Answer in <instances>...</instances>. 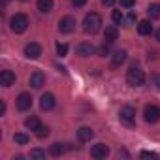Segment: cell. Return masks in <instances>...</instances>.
<instances>
[{"instance_id":"cell-24","label":"cell","mask_w":160,"mask_h":160,"mask_svg":"<svg viewBox=\"0 0 160 160\" xmlns=\"http://www.w3.org/2000/svg\"><path fill=\"white\" fill-rule=\"evenodd\" d=\"M30 158L42 160V158H45V151H42V149H32V151H30Z\"/></svg>"},{"instance_id":"cell-20","label":"cell","mask_w":160,"mask_h":160,"mask_svg":"<svg viewBox=\"0 0 160 160\" xmlns=\"http://www.w3.org/2000/svg\"><path fill=\"white\" fill-rule=\"evenodd\" d=\"M64 151H66V147H64L62 143H53V145L49 147V152H51L53 156H60Z\"/></svg>"},{"instance_id":"cell-6","label":"cell","mask_w":160,"mask_h":160,"mask_svg":"<svg viewBox=\"0 0 160 160\" xmlns=\"http://www.w3.org/2000/svg\"><path fill=\"white\" fill-rule=\"evenodd\" d=\"M73 28H75V19H73L72 15H66V17L60 19V23H58V30H60L62 34H70Z\"/></svg>"},{"instance_id":"cell-27","label":"cell","mask_w":160,"mask_h":160,"mask_svg":"<svg viewBox=\"0 0 160 160\" xmlns=\"http://www.w3.org/2000/svg\"><path fill=\"white\" fill-rule=\"evenodd\" d=\"M108 53H109V45H108V42H106L104 45H100V47H98V55H100V57H106Z\"/></svg>"},{"instance_id":"cell-2","label":"cell","mask_w":160,"mask_h":160,"mask_svg":"<svg viewBox=\"0 0 160 160\" xmlns=\"http://www.w3.org/2000/svg\"><path fill=\"white\" fill-rule=\"evenodd\" d=\"M126 83L130 87H141L145 83V72L138 66H132L128 72H126Z\"/></svg>"},{"instance_id":"cell-26","label":"cell","mask_w":160,"mask_h":160,"mask_svg":"<svg viewBox=\"0 0 160 160\" xmlns=\"http://www.w3.org/2000/svg\"><path fill=\"white\" fill-rule=\"evenodd\" d=\"M111 19H113V23H121V21H122V13H121L119 10H113V13H111Z\"/></svg>"},{"instance_id":"cell-9","label":"cell","mask_w":160,"mask_h":160,"mask_svg":"<svg viewBox=\"0 0 160 160\" xmlns=\"http://www.w3.org/2000/svg\"><path fill=\"white\" fill-rule=\"evenodd\" d=\"M40 55H42V45H40V43H34V42H32V43H28V45L25 47V57H27V58H32V60H34V58H38Z\"/></svg>"},{"instance_id":"cell-29","label":"cell","mask_w":160,"mask_h":160,"mask_svg":"<svg viewBox=\"0 0 160 160\" xmlns=\"http://www.w3.org/2000/svg\"><path fill=\"white\" fill-rule=\"evenodd\" d=\"M136 4V0H121V6L122 8H132Z\"/></svg>"},{"instance_id":"cell-17","label":"cell","mask_w":160,"mask_h":160,"mask_svg":"<svg viewBox=\"0 0 160 160\" xmlns=\"http://www.w3.org/2000/svg\"><path fill=\"white\" fill-rule=\"evenodd\" d=\"M38 10L42 13H49L53 10V0H38Z\"/></svg>"},{"instance_id":"cell-14","label":"cell","mask_w":160,"mask_h":160,"mask_svg":"<svg viewBox=\"0 0 160 160\" xmlns=\"http://www.w3.org/2000/svg\"><path fill=\"white\" fill-rule=\"evenodd\" d=\"M77 138H79V141H91L94 138V132L89 126H81V128L77 130Z\"/></svg>"},{"instance_id":"cell-31","label":"cell","mask_w":160,"mask_h":160,"mask_svg":"<svg viewBox=\"0 0 160 160\" xmlns=\"http://www.w3.org/2000/svg\"><path fill=\"white\" fill-rule=\"evenodd\" d=\"M154 85L160 89V73H156V75H154Z\"/></svg>"},{"instance_id":"cell-5","label":"cell","mask_w":160,"mask_h":160,"mask_svg":"<svg viewBox=\"0 0 160 160\" xmlns=\"http://www.w3.org/2000/svg\"><path fill=\"white\" fill-rule=\"evenodd\" d=\"M143 117H145V121L151 122V124L158 122V121H160V108H158V106H152V104L145 106V109H143Z\"/></svg>"},{"instance_id":"cell-25","label":"cell","mask_w":160,"mask_h":160,"mask_svg":"<svg viewBox=\"0 0 160 160\" xmlns=\"http://www.w3.org/2000/svg\"><path fill=\"white\" fill-rule=\"evenodd\" d=\"M57 55L58 57H66L68 55V45L66 43H57Z\"/></svg>"},{"instance_id":"cell-22","label":"cell","mask_w":160,"mask_h":160,"mask_svg":"<svg viewBox=\"0 0 160 160\" xmlns=\"http://www.w3.org/2000/svg\"><path fill=\"white\" fill-rule=\"evenodd\" d=\"M13 141H15L17 145H27V143H28V136L23 134V132H17V134L13 136Z\"/></svg>"},{"instance_id":"cell-36","label":"cell","mask_w":160,"mask_h":160,"mask_svg":"<svg viewBox=\"0 0 160 160\" xmlns=\"http://www.w3.org/2000/svg\"><path fill=\"white\" fill-rule=\"evenodd\" d=\"M25 2H27V0H25Z\"/></svg>"},{"instance_id":"cell-13","label":"cell","mask_w":160,"mask_h":160,"mask_svg":"<svg viewBox=\"0 0 160 160\" xmlns=\"http://www.w3.org/2000/svg\"><path fill=\"white\" fill-rule=\"evenodd\" d=\"M75 53L79 55V57H91L92 53H94V47L91 45V43H79L77 47H75Z\"/></svg>"},{"instance_id":"cell-4","label":"cell","mask_w":160,"mask_h":160,"mask_svg":"<svg viewBox=\"0 0 160 160\" xmlns=\"http://www.w3.org/2000/svg\"><path fill=\"white\" fill-rule=\"evenodd\" d=\"M119 119H121L122 124L132 126L134 121H136V109H134L132 106H124V108H121V111H119Z\"/></svg>"},{"instance_id":"cell-34","label":"cell","mask_w":160,"mask_h":160,"mask_svg":"<svg viewBox=\"0 0 160 160\" xmlns=\"http://www.w3.org/2000/svg\"><path fill=\"white\" fill-rule=\"evenodd\" d=\"M134 19H136V13H134V12H132V13H130V15H128V21H130V23H132V21H134Z\"/></svg>"},{"instance_id":"cell-21","label":"cell","mask_w":160,"mask_h":160,"mask_svg":"<svg viewBox=\"0 0 160 160\" xmlns=\"http://www.w3.org/2000/svg\"><path fill=\"white\" fill-rule=\"evenodd\" d=\"M147 15H149L151 19H158V17H160V6H158V4H151V6L147 8Z\"/></svg>"},{"instance_id":"cell-35","label":"cell","mask_w":160,"mask_h":160,"mask_svg":"<svg viewBox=\"0 0 160 160\" xmlns=\"http://www.w3.org/2000/svg\"><path fill=\"white\" fill-rule=\"evenodd\" d=\"M154 36H156V40H158V42H160V28H158V30H156V34H154Z\"/></svg>"},{"instance_id":"cell-32","label":"cell","mask_w":160,"mask_h":160,"mask_svg":"<svg viewBox=\"0 0 160 160\" xmlns=\"http://www.w3.org/2000/svg\"><path fill=\"white\" fill-rule=\"evenodd\" d=\"M102 4H104V6H113L115 0H102Z\"/></svg>"},{"instance_id":"cell-28","label":"cell","mask_w":160,"mask_h":160,"mask_svg":"<svg viewBox=\"0 0 160 160\" xmlns=\"http://www.w3.org/2000/svg\"><path fill=\"white\" fill-rule=\"evenodd\" d=\"M141 158H158L156 152H151V151H143L141 152Z\"/></svg>"},{"instance_id":"cell-33","label":"cell","mask_w":160,"mask_h":160,"mask_svg":"<svg viewBox=\"0 0 160 160\" xmlns=\"http://www.w3.org/2000/svg\"><path fill=\"white\" fill-rule=\"evenodd\" d=\"M6 113V104L2 102V104H0V115H4Z\"/></svg>"},{"instance_id":"cell-3","label":"cell","mask_w":160,"mask_h":160,"mask_svg":"<svg viewBox=\"0 0 160 160\" xmlns=\"http://www.w3.org/2000/svg\"><path fill=\"white\" fill-rule=\"evenodd\" d=\"M10 28L15 32V34H21L28 28V17L25 13H15L10 21Z\"/></svg>"},{"instance_id":"cell-1","label":"cell","mask_w":160,"mask_h":160,"mask_svg":"<svg viewBox=\"0 0 160 160\" xmlns=\"http://www.w3.org/2000/svg\"><path fill=\"white\" fill-rule=\"evenodd\" d=\"M100 27H102V17L96 12H91V13L85 15V19H83V30L87 34H96L100 30Z\"/></svg>"},{"instance_id":"cell-15","label":"cell","mask_w":160,"mask_h":160,"mask_svg":"<svg viewBox=\"0 0 160 160\" xmlns=\"http://www.w3.org/2000/svg\"><path fill=\"white\" fill-rule=\"evenodd\" d=\"M117 36H119V30H117V27H106V32H104V40L108 42V43H111V42H115L117 40Z\"/></svg>"},{"instance_id":"cell-11","label":"cell","mask_w":160,"mask_h":160,"mask_svg":"<svg viewBox=\"0 0 160 160\" xmlns=\"http://www.w3.org/2000/svg\"><path fill=\"white\" fill-rule=\"evenodd\" d=\"M15 83V73L12 70H2L0 73V85L2 87H12Z\"/></svg>"},{"instance_id":"cell-10","label":"cell","mask_w":160,"mask_h":160,"mask_svg":"<svg viewBox=\"0 0 160 160\" xmlns=\"http://www.w3.org/2000/svg\"><path fill=\"white\" fill-rule=\"evenodd\" d=\"M108 154H109V147L104 143H96L91 149V156H94V158H106Z\"/></svg>"},{"instance_id":"cell-12","label":"cell","mask_w":160,"mask_h":160,"mask_svg":"<svg viewBox=\"0 0 160 160\" xmlns=\"http://www.w3.org/2000/svg\"><path fill=\"white\" fill-rule=\"evenodd\" d=\"M40 108H42V109H45V111L53 109V108H55V96H53L51 92L42 94V98H40Z\"/></svg>"},{"instance_id":"cell-23","label":"cell","mask_w":160,"mask_h":160,"mask_svg":"<svg viewBox=\"0 0 160 160\" xmlns=\"http://www.w3.org/2000/svg\"><path fill=\"white\" fill-rule=\"evenodd\" d=\"M36 136H38L40 139L47 138V136H49V128H47V126H43V124H40V128L36 130Z\"/></svg>"},{"instance_id":"cell-19","label":"cell","mask_w":160,"mask_h":160,"mask_svg":"<svg viewBox=\"0 0 160 160\" xmlns=\"http://www.w3.org/2000/svg\"><path fill=\"white\" fill-rule=\"evenodd\" d=\"M124 60H126V51L121 49V51H117V53L113 55V66H121Z\"/></svg>"},{"instance_id":"cell-16","label":"cell","mask_w":160,"mask_h":160,"mask_svg":"<svg viewBox=\"0 0 160 160\" xmlns=\"http://www.w3.org/2000/svg\"><path fill=\"white\" fill-rule=\"evenodd\" d=\"M138 32H139L141 36L151 34V32H152V25H151V21H141V23L138 25Z\"/></svg>"},{"instance_id":"cell-8","label":"cell","mask_w":160,"mask_h":160,"mask_svg":"<svg viewBox=\"0 0 160 160\" xmlns=\"http://www.w3.org/2000/svg\"><path fill=\"white\" fill-rule=\"evenodd\" d=\"M28 83H30L32 89H42V87L45 85V73H42V72H34V73L30 75V79H28Z\"/></svg>"},{"instance_id":"cell-30","label":"cell","mask_w":160,"mask_h":160,"mask_svg":"<svg viewBox=\"0 0 160 160\" xmlns=\"http://www.w3.org/2000/svg\"><path fill=\"white\" fill-rule=\"evenodd\" d=\"M72 4H73L75 8H81V6L87 4V0H72Z\"/></svg>"},{"instance_id":"cell-7","label":"cell","mask_w":160,"mask_h":160,"mask_svg":"<svg viewBox=\"0 0 160 160\" xmlns=\"http://www.w3.org/2000/svg\"><path fill=\"white\" fill-rule=\"evenodd\" d=\"M17 108H19L21 111L30 109V108H32V96H30L28 92H21V94L17 96Z\"/></svg>"},{"instance_id":"cell-18","label":"cell","mask_w":160,"mask_h":160,"mask_svg":"<svg viewBox=\"0 0 160 160\" xmlns=\"http://www.w3.org/2000/svg\"><path fill=\"white\" fill-rule=\"evenodd\" d=\"M40 124H42V122H40V119H38V117H28V119L25 121V126H27L28 130H34V132L40 128Z\"/></svg>"}]
</instances>
